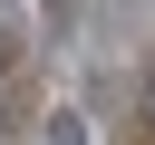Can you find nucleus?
<instances>
[{
  "instance_id": "1",
  "label": "nucleus",
  "mask_w": 155,
  "mask_h": 145,
  "mask_svg": "<svg viewBox=\"0 0 155 145\" xmlns=\"http://www.w3.org/2000/svg\"><path fill=\"white\" fill-rule=\"evenodd\" d=\"M48 145H87V116H78V106H58V116H48Z\"/></svg>"
}]
</instances>
